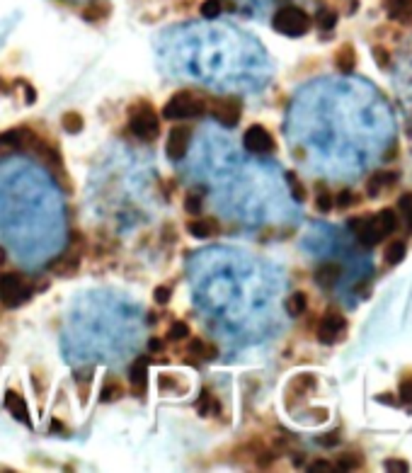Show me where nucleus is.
Returning a JSON list of instances; mask_svg holds the SVG:
<instances>
[{
  "mask_svg": "<svg viewBox=\"0 0 412 473\" xmlns=\"http://www.w3.org/2000/svg\"><path fill=\"white\" fill-rule=\"evenodd\" d=\"M221 10H224V3H221V0H204V3H202V15H204V18H209V20L219 18Z\"/></svg>",
  "mask_w": 412,
  "mask_h": 473,
  "instance_id": "nucleus-26",
  "label": "nucleus"
},
{
  "mask_svg": "<svg viewBox=\"0 0 412 473\" xmlns=\"http://www.w3.org/2000/svg\"><path fill=\"white\" fill-rule=\"evenodd\" d=\"M242 146H245L250 153H272V151H274V139H272V134H269L265 126L255 124V126H250V129L245 131V136H242Z\"/></svg>",
  "mask_w": 412,
  "mask_h": 473,
  "instance_id": "nucleus-8",
  "label": "nucleus"
},
{
  "mask_svg": "<svg viewBox=\"0 0 412 473\" xmlns=\"http://www.w3.org/2000/svg\"><path fill=\"white\" fill-rule=\"evenodd\" d=\"M345 328H347L345 315L337 313V311L325 313V315H323V320H320V325H318V340H320V343H323V345L337 343V340H340L342 335H345Z\"/></svg>",
  "mask_w": 412,
  "mask_h": 473,
  "instance_id": "nucleus-7",
  "label": "nucleus"
},
{
  "mask_svg": "<svg viewBox=\"0 0 412 473\" xmlns=\"http://www.w3.org/2000/svg\"><path fill=\"white\" fill-rule=\"evenodd\" d=\"M131 383H134L136 396H144L146 383H148V364H146V359H141V362H136V364H134V369H131Z\"/></svg>",
  "mask_w": 412,
  "mask_h": 473,
  "instance_id": "nucleus-18",
  "label": "nucleus"
},
{
  "mask_svg": "<svg viewBox=\"0 0 412 473\" xmlns=\"http://www.w3.org/2000/svg\"><path fill=\"white\" fill-rule=\"evenodd\" d=\"M395 226H398V217H395L393 209H383L376 217H354L350 221V228L364 245L381 243L385 235L393 233Z\"/></svg>",
  "mask_w": 412,
  "mask_h": 473,
  "instance_id": "nucleus-1",
  "label": "nucleus"
},
{
  "mask_svg": "<svg viewBox=\"0 0 412 473\" xmlns=\"http://www.w3.org/2000/svg\"><path fill=\"white\" fill-rule=\"evenodd\" d=\"M184 209H187L189 214H202V197L199 194H189L187 199H184Z\"/></svg>",
  "mask_w": 412,
  "mask_h": 473,
  "instance_id": "nucleus-31",
  "label": "nucleus"
},
{
  "mask_svg": "<svg viewBox=\"0 0 412 473\" xmlns=\"http://www.w3.org/2000/svg\"><path fill=\"white\" fill-rule=\"evenodd\" d=\"M310 471H332V466L325 461H318V464H310Z\"/></svg>",
  "mask_w": 412,
  "mask_h": 473,
  "instance_id": "nucleus-37",
  "label": "nucleus"
},
{
  "mask_svg": "<svg viewBox=\"0 0 412 473\" xmlns=\"http://www.w3.org/2000/svg\"><path fill=\"white\" fill-rule=\"evenodd\" d=\"M78 267H81V255H78V252L73 250V252H68L66 257H61V260L56 262L54 272L59 277H73L78 272Z\"/></svg>",
  "mask_w": 412,
  "mask_h": 473,
  "instance_id": "nucleus-17",
  "label": "nucleus"
},
{
  "mask_svg": "<svg viewBox=\"0 0 412 473\" xmlns=\"http://www.w3.org/2000/svg\"><path fill=\"white\" fill-rule=\"evenodd\" d=\"M398 209L403 212L405 221H408L410 231H412V194H403V197L398 199Z\"/></svg>",
  "mask_w": 412,
  "mask_h": 473,
  "instance_id": "nucleus-30",
  "label": "nucleus"
},
{
  "mask_svg": "<svg viewBox=\"0 0 412 473\" xmlns=\"http://www.w3.org/2000/svg\"><path fill=\"white\" fill-rule=\"evenodd\" d=\"M287 180H289V185H291V194H294V199H298V202H303V199H305V187L301 185L298 175H296V172H289V175H287Z\"/></svg>",
  "mask_w": 412,
  "mask_h": 473,
  "instance_id": "nucleus-28",
  "label": "nucleus"
},
{
  "mask_svg": "<svg viewBox=\"0 0 412 473\" xmlns=\"http://www.w3.org/2000/svg\"><path fill=\"white\" fill-rule=\"evenodd\" d=\"M272 25L274 29L287 36H301L310 29V18L301 8H296V5H287V8H282L274 15Z\"/></svg>",
  "mask_w": 412,
  "mask_h": 473,
  "instance_id": "nucleus-4",
  "label": "nucleus"
},
{
  "mask_svg": "<svg viewBox=\"0 0 412 473\" xmlns=\"http://www.w3.org/2000/svg\"><path fill=\"white\" fill-rule=\"evenodd\" d=\"M315 284L318 287H325V289H330V287H335L337 282H340V277H342V267L340 265H320L318 270H315Z\"/></svg>",
  "mask_w": 412,
  "mask_h": 473,
  "instance_id": "nucleus-14",
  "label": "nucleus"
},
{
  "mask_svg": "<svg viewBox=\"0 0 412 473\" xmlns=\"http://www.w3.org/2000/svg\"><path fill=\"white\" fill-rule=\"evenodd\" d=\"M337 466H340L342 471L359 469V466H362V456L359 454H342L340 459H337Z\"/></svg>",
  "mask_w": 412,
  "mask_h": 473,
  "instance_id": "nucleus-27",
  "label": "nucleus"
},
{
  "mask_svg": "<svg viewBox=\"0 0 412 473\" xmlns=\"http://www.w3.org/2000/svg\"><path fill=\"white\" fill-rule=\"evenodd\" d=\"M29 294H32L29 284L25 282L20 275L8 272V275L0 277V301H3L8 308H15V306H20L22 301H27Z\"/></svg>",
  "mask_w": 412,
  "mask_h": 473,
  "instance_id": "nucleus-5",
  "label": "nucleus"
},
{
  "mask_svg": "<svg viewBox=\"0 0 412 473\" xmlns=\"http://www.w3.org/2000/svg\"><path fill=\"white\" fill-rule=\"evenodd\" d=\"M398 182V172H385V170H381V172H376V175L369 180V185H366V194L369 197H378V194L383 192V189H388L390 185H395Z\"/></svg>",
  "mask_w": 412,
  "mask_h": 473,
  "instance_id": "nucleus-13",
  "label": "nucleus"
},
{
  "mask_svg": "<svg viewBox=\"0 0 412 473\" xmlns=\"http://www.w3.org/2000/svg\"><path fill=\"white\" fill-rule=\"evenodd\" d=\"M170 343H179V340H187L189 338V325L182 323V320H175V323L170 325V330H167L165 335Z\"/></svg>",
  "mask_w": 412,
  "mask_h": 473,
  "instance_id": "nucleus-23",
  "label": "nucleus"
},
{
  "mask_svg": "<svg viewBox=\"0 0 412 473\" xmlns=\"http://www.w3.org/2000/svg\"><path fill=\"white\" fill-rule=\"evenodd\" d=\"M206 102L202 97L192 92H177L167 100V104L163 107V117L165 119H187V117H199L204 114Z\"/></svg>",
  "mask_w": 412,
  "mask_h": 473,
  "instance_id": "nucleus-3",
  "label": "nucleus"
},
{
  "mask_svg": "<svg viewBox=\"0 0 412 473\" xmlns=\"http://www.w3.org/2000/svg\"><path fill=\"white\" fill-rule=\"evenodd\" d=\"M400 401L405 403V408H412V376H405L400 381Z\"/></svg>",
  "mask_w": 412,
  "mask_h": 473,
  "instance_id": "nucleus-29",
  "label": "nucleus"
},
{
  "mask_svg": "<svg viewBox=\"0 0 412 473\" xmlns=\"http://www.w3.org/2000/svg\"><path fill=\"white\" fill-rule=\"evenodd\" d=\"M163 350V340H151V352H160Z\"/></svg>",
  "mask_w": 412,
  "mask_h": 473,
  "instance_id": "nucleus-38",
  "label": "nucleus"
},
{
  "mask_svg": "<svg viewBox=\"0 0 412 473\" xmlns=\"http://www.w3.org/2000/svg\"><path fill=\"white\" fill-rule=\"evenodd\" d=\"M109 13H112V5L107 0H88L81 8L83 20H88V22H102L109 18Z\"/></svg>",
  "mask_w": 412,
  "mask_h": 473,
  "instance_id": "nucleus-12",
  "label": "nucleus"
},
{
  "mask_svg": "<svg viewBox=\"0 0 412 473\" xmlns=\"http://www.w3.org/2000/svg\"><path fill=\"white\" fill-rule=\"evenodd\" d=\"M187 228L194 238H209V235H214L219 231V224L214 219H194L187 224Z\"/></svg>",
  "mask_w": 412,
  "mask_h": 473,
  "instance_id": "nucleus-16",
  "label": "nucleus"
},
{
  "mask_svg": "<svg viewBox=\"0 0 412 473\" xmlns=\"http://www.w3.org/2000/svg\"><path fill=\"white\" fill-rule=\"evenodd\" d=\"M315 22H318V27L320 29H332L337 25V13L335 10H330V8H320L318 10V15H315Z\"/></svg>",
  "mask_w": 412,
  "mask_h": 473,
  "instance_id": "nucleus-22",
  "label": "nucleus"
},
{
  "mask_svg": "<svg viewBox=\"0 0 412 473\" xmlns=\"http://www.w3.org/2000/svg\"><path fill=\"white\" fill-rule=\"evenodd\" d=\"M61 126H63V131H68V134H78V131H83L85 122H83L81 112H66L61 117Z\"/></svg>",
  "mask_w": 412,
  "mask_h": 473,
  "instance_id": "nucleus-21",
  "label": "nucleus"
},
{
  "mask_svg": "<svg viewBox=\"0 0 412 473\" xmlns=\"http://www.w3.org/2000/svg\"><path fill=\"white\" fill-rule=\"evenodd\" d=\"M373 54H376L378 66H388V51H385V49H373Z\"/></svg>",
  "mask_w": 412,
  "mask_h": 473,
  "instance_id": "nucleus-36",
  "label": "nucleus"
},
{
  "mask_svg": "<svg viewBox=\"0 0 412 473\" xmlns=\"http://www.w3.org/2000/svg\"><path fill=\"white\" fill-rule=\"evenodd\" d=\"M5 408H8V413L13 415L15 420H20V423H25V425H32L27 403H25V398L20 396L18 391H8V393H5Z\"/></svg>",
  "mask_w": 412,
  "mask_h": 473,
  "instance_id": "nucleus-11",
  "label": "nucleus"
},
{
  "mask_svg": "<svg viewBox=\"0 0 412 473\" xmlns=\"http://www.w3.org/2000/svg\"><path fill=\"white\" fill-rule=\"evenodd\" d=\"M129 129L134 131V136H139L141 141H156L160 134V119L158 112L148 102H139L131 107L129 114Z\"/></svg>",
  "mask_w": 412,
  "mask_h": 473,
  "instance_id": "nucleus-2",
  "label": "nucleus"
},
{
  "mask_svg": "<svg viewBox=\"0 0 412 473\" xmlns=\"http://www.w3.org/2000/svg\"><path fill=\"white\" fill-rule=\"evenodd\" d=\"M354 202V194L350 192V189H342L340 194H337V199H335V204L340 209H345V207H350V204Z\"/></svg>",
  "mask_w": 412,
  "mask_h": 473,
  "instance_id": "nucleus-34",
  "label": "nucleus"
},
{
  "mask_svg": "<svg viewBox=\"0 0 412 473\" xmlns=\"http://www.w3.org/2000/svg\"><path fill=\"white\" fill-rule=\"evenodd\" d=\"M192 141V129L189 126H172L167 136V158L170 160H182Z\"/></svg>",
  "mask_w": 412,
  "mask_h": 473,
  "instance_id": "nucleus-9",
  "label": "nucleus"
},
{
  "mask_svg": "<svg viewBox=\"0 0 412 473\" xmlns=\"http://www.w3.org/2000/svg\"><path fill=\"white\" fill-rule=\"evenodd\" d=\"M211 408H216V398L211 396L209 388H204L202 396H199V401H197V410H199V415H209Z\"/></svg>",
  "mask_w": 412,
  "mask_h": 473,
  "instance_id": "nucleus-25",
  "label": "nucleus"
},
{
  "mask_svg": "<svg viewBox=\"0 0 412 473\" xmlns=\"http://www.w3.org/2000/svg\"><path fill=\"white\" fill-rule=\"evenodd\" d=\"M405 252H408V248H405L403 240H393V243L385 248L383 257H385V262H388V265H398V262L405 257Z\"/></svg>",
  "mask_w": 412,
  "mask_h": 473,
  "instance_id": "nucleus-20",
  "label": "nucleus"
},
{
  "mask_svg": "<svg viewBox=\"0 0 412 473\" xmlns=\"http://www.w3.org/2000/svg\"><path fill=\"white\" fill-rule=\"evenodd\" d=\"M305 306H308V296H305L303 292H294L287 301V311H289V315H294V318L303 313Z\"/></svg>",
  "mask_w": 412,
  "mask_h": 473,
  "instance_id": "nucleus-19",
  "label": "nucleus"
},
{
  "mask_svg": "<svg viewBox=\"0 0 412 473\" xmlns=\"http://www.w3.org/2000/svg\"><path fill=\"white\" fill-rule=\"evenodd\" d=\"M332 204H335V199H332V194H327L325 189L318 194V199H315V207H318V212H330Z\"/></svg>",
  "mask_w": 412,
  "mask_h": 473,
  "instance_id": "nucleus-32",
  "label": "nucleus"
},
{
  "mask_svg": "<svg viewBox=\"0 0 412 473\" xmlns=\"http://www.w3.org/2000/svg\"><path fill=\"white\" fill-rule=\"evenodd\" d=\"M184 362H189V364H197V362H209L216 357V345H209L204 343V340L194 338L189 340L187 350H184Z\"/></svg>",
  "mask_w": 412,
  "mask_h": 473,
  "instance_id": "nucleus-10",
  "label": "nucleus"
},
{
  "mask_svg": "<svg viewBox=\"0 0 412 473\" xmlns=\"http://www.w3.org/2000/svg\"><path fill=\"white\" fill-rule=\"evenodd\" d=\"M240 109H242V104L238 97H219L211 102V114H214V119L224 126H228V129L240 122Z\"/></svg>",
  "mask_w": 412,
  "mask_h": 473,
  "instance_id": "nucleus-6",
  "label": "nucleus"
},
{
  "mask_svg": "<svg viewBox=\"0 0 412 473\" xmlns=\"http://www.w3.org/2000/svg\"><path fill=\"white\" fill-rule=\"evenodd\" d=\"M170 296H172L170 287H158L156 292H153V299H156L158 306H165V303L170 301Z\"/></svg>",
  "mask_w": 412,
  "mask_h": 473,
  "instance_id": "nucleus-33",
  "label": "nucleus"
},
{
  "mask_svg": "<svg viewBox=\"0 0 412 473\" xmlns=\"http://www.w3.org/2000/svg\"><path fill=\"white\" fill-rule=\"evenodd\" d=\"M121 396H124V391H121V386H119V383L107 381V383H104V388H102V393H99V401H102V403L119 401Z\"/></svg>",
  "mask_w": 412,
  "mask_h": 473,
  "instance_id": "nucleus-24",
  "label": "nucleus"
},
{
  "mask_svg": "<svg viewBox=\"0 0 412 473\" xmlns=\"http://www.w3.org/2000/svg\"><path fill=\"white\" fill-rule=\"evenodd\" d=\"M335 66L340 73H352L357 68V54H354L352 44H342L335 54Z\"/></svg>",
  "mask_w": 412,
  "mask_h": 473,
  "instance_id": "nucleus-15",
  "label": "nucleus"
},
{
  "mask_svg": "<svg viewBox=\"0 0 412 473\" xmlns=\"http://www.w3.org/2000/svg\"><path fill=\"white\" fill-rule=\"evenodd\" d=\"M410 466L405 464V461H398V459H390L385 461V471H408Z\"/></svg>",
  "mask_w": 412,
  "mask_h": 473,
  "instance_id": "nucleus-35",
  "label": "nucleus"
},
{
  "mask_svg": "<svg viewBox=\"0 0 412 473\" xmlns=\"http://www.w3.org/2000/svg\"><path fill=\"white\" fill-rule=\"evenodd\" d=\"M5 260H8V255H5V248H3V245H0V267L5 265Z\"/></svg>",
  "mask_w": 412,
  "mask_h": 473,
  "instance_id": "nucleus-39",
  "label": "nucleus"
}]
</instances>
